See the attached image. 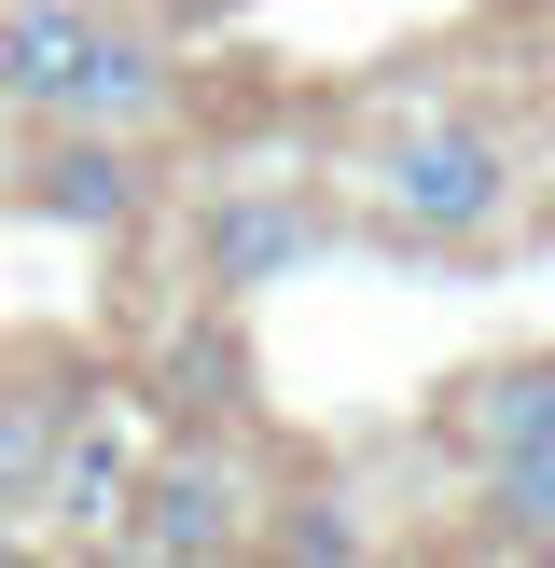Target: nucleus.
Listing matches in <instances>:
<instances>
[{
    "mask_svg": "<svg viewBox=\"0 0 555 568\" xmlns=\"http://www.w3.org/2000/svg\"><path fill=\"white\" fill-rule=\"evenodd\" d=\"M0 111L153 139L167 111H181V70H167V42L139 14H111V0H0Z\"/></svg>",
    "mask_w": 555,
    "mask_h": 568,
    "instance_id": "1",
    "label": "nucleus"
},
{
    "mask_svg": "<svg viewBox=\"0 0 555 568\" xmlns=\"http://www.w3.org/2000/svg\"><path fill=\"white\" fill-rule=\"evenodd\" d=\"M514 222V153L472 111H416L361 153V236L375 250H486Z\"/></svg>",
    "mask_w": 555,
    "mask_h": 568,
    "instance_id": "2",
    "label": "nucleus"
},
{
    "mask_svg": "<svg viewBox=\"0 0 555 568\" xmlns=\"http://www.w3.org/2000/svg\"><path fill=\"white\" fill-rule=\"evenodd\" d=\"M250 527H264V486H250L236 444L181 430V444H139V499L111 541L153 555V568H209V555H250Z\"/></svg>",
    "mask_w": 555,
    "mask_h": 568,
    "instance_id": "3",
    "label": "nucleus"
},
{
    "mask_svg": "<svg viewBox=\"0 0 555 568\" xmlns=\"http://www.w3.org/2000/svg\"><path fill=\"white\" fill-rule=\"evenodd\" d=\"M98 403V361L56 347V333H14L0 347V541L28 527V499H42L56 444H70V416Z\"/></svg>",
    "mask_w": 555,
    "mask_h": 568,
    "instance_id": "4",
    "label": "nucleus"
},
{
    "mask_svg": "<svg viewBox=\"0 0 555 568\" xmlns=\"http://www.w3.org/2000/svg\"><path fill=\"white\" fill-rule=\"evenodd\" d=\"M56 153L28 166V209L70 222V236H125L153 222V139H111V125H42Z\"/></svg>",
    "mask_w": 555,
    "mask_h": 568,
    "instance_id": "5",
    "label": "nucleus"
},
{
    "mask_svg": "<svg viewBox=\"0 0 555 568\" xmlns=\"http://www.w3.org/2000/svg\"><path fill=\"white\" fill-rule=\"evenodd\" d=\"M320 236H333V209H320V194H292V181H222L209 222H194L209 292H264V277H292Z\"/></svg>",
    "mask_w": 555,
    "mask_h": 568,
    "instance_id": "6",
    "label": "nucleus"
},
{
    "mask_svg": "<svg viewBox=\"0 0 555 568\" xmlns=\"http://www.w3.org/2000/svg\"><path fill=\"white\" fill-rule=\"evenodd\" d=\"M125 499H139V430L83 403V416H70V444H56V471H42V499H28V527H56V541L98 555L111 527H125Z\"/></svg>",
    "mask_w": 555,
    "mask_h": 568,
    "instance_id": "7",
    "label": "nucleus"
},
{
    "mask_svg": "<svg viewBox=\"0 0 555 568\" xmlns=\"http://www.w3.org/2000/svg\"><path fill=\"white\" fill-rule=\"evenodd\" d=\"M431 444H458L472 471H486V458H542V444H555V347H542V361H486V375H458V388L431 403Z\"/></svg>",
    "mask_w": 555,
    "mask_h": 568,
    "instance_id": "8",
    "label": "nucleus"
},
{
    "mask_svg": "<svg viewBox=\"0 0 555 568\" xmlns=\"http://www.w3.org/2000/svg\"><path fill=\"white\" fill-rule=\"evenodd\" d=\"M472 541H486V555H555V444L472 471Z\"/></svg>",
    "mask_w": 555,
    "mask_h": 568,
    "instance_id": "9",
    "label": "nucleus"
},
{
    "mask_svg": "<svg viewBox=\"0 0 555 568\" xmlns=\"http://www.w3.org/2000/svg\"><path fill=\"white\" fill-rule=\"evenodd\" d=\"M250 555H278V568H347V555H375V527H361L347 499H292V514L250 527Z\"/></svg>",
    "mask_w": 555,
    "mask_h": 568,
    "instance_id": "10",
    "label": "nucleus"
},
{
    "mask_svg": "<svg viewBox=\"0 0 555 568\" xmlns=\"http://www.w3.org/2000/svg\"><path fill=\"white\" fill-rule=\"evenodd\" d=\"M167 14H181V28H209V14H236V0H167Z\"/></svg>",
    "mask_w": 555,
    "mask_h": 568,
    "instance_id": "11",
    "label": "nucleus"
}]
</instances>
